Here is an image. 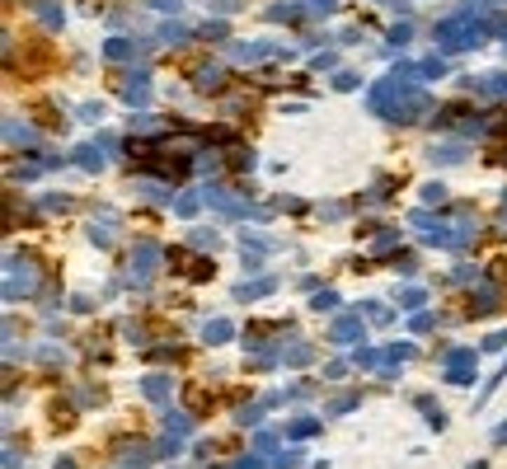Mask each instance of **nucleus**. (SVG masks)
I'll use <instances>...</instances> for the list:
<instances>
[{
    "label": "nucleus",
    "mask_w": 507,
    "mask_h": 469,
    "mask_svg": "<svg viewBox=\"0 0 507 469\" xmlns=\"http://www.w3.org/2000/svg\"><path fill=\"white\" fill-rule=\"evenodd\" d=\"M470 375H475V352H470V347H456V352L446 357V380H451V385H470Z\"/></svg>",
    "instance_id": "f257e3e1"
},
{
    "label": "nucleus",
    "mask_w": 507,
    "mask_h": 469,
    "mask_svg": "<svg viewBox=\"0 0 507 469\" xmlns=\"http://www.w3.org/2000/svg\"><path fill=\"white\" fill-rule=\"evenodd\" d=\"M357 333H362V319H357V314H348V319H338V324L329 328L333 343H348V338H357Z\"/></svg>",
    "instance_id": "f03ea898"
},
{
    "label": "nucleus",
    "mask_w": 507,
    "mask_h": 469,
    "mask_svg": "<svg viewBox=\"0 0 507 469\" xmlns=\"http://www.w3.org/2000/svg\"><path fill=\"white\" fill-rule=\"evenodd\" d=\"M141 390H146V399H155V404H160V399L169 394V380H165V375H146Z\"/></svg>",
    "instance_id": "7ed1b4c3"
},
{
    "label": "nucleus",
    "mask_w": 507,
    "mask_h": 469,
    "mask_svg": "<svg viewBox=\"0 0 507 469\" xmlns=\"http://www.w3.org/2000/svg\"><path fill=\"white\" fill-rule=\"evenodd\" d=\"M202 333H207V343H225V338H230V324H225V319H216V324H207Z\"/></svg>",
    "instance_id": "20e7f679"
},
{
    "label": "nucleus",
    "mask_w": 507,
    "mask_h": 469,
    "mask_svg": "<svg viewBox=\"0 0 507 469\" xmlns=\"http://www.w3.org/2000/svg\"><path fill=\"white\" fill-rule=\"evenodd\" d=\"M315 427H319L315 418H296V422H291V437H310V432H315Z\"/></svg>",
    "instance_id": "39448f33"
},
{
    "label": "nucleus",
    "mask_w": 507,
    "mask_h": 469,
    "mask_svg": "<svg viewBox=\"0 0 507 469\" xmlns=\"http://www.w3.org/2000/svg\"><path fill=\"white\" fill-rule=\"evenodd\" d=\"M286 361H291V366H305V361H310V347H291Z\"/></svg>",
    "instance_id": "423d86ee"
},
{
    "label": "nucleus",
    "mask_w": 507,
    "mask_h": 469,
    "mask_svg": "<svg viewBox=\"0 0 507 469\" xmlns=\"http://www.w3.org/2000/svg\"><path fill=\"white\" fill-rule=\"evenodd\" d=\"M235 469H263V465H258V460H254V455H244V460H239Z\"/></svg>",
    "instance_id": "0eeeda50"
},
{
    "label": "nucleus",
    "mask_w": 507,
    "mask_h": 469,
    "mask_svg": "<svg viewBox=\"0 0 507 469\" xmlns=\"http://www.w3.org/2000/svg\"><path fill=\"white\" fill-rule=\"evenodd\" d=\"M493 437H498V441H507V427H498V432H493Z\"/></svg>",
    "instance_id": "6e6552de"
},
{
    "label": "nucleus",
    "mask_w": 507,
    "mask_h": 469,
    "mask_svg": "<svg viewBox=\"0 0 507 469\" xmlns=\"http://www.w3.org/2000/svg\"><path fill=\"white\" fill-rule=\"evenodd\" d=\"M57 469H76V465H71V460H62V465H57Z\"/></svg>",
    "instance_id": "1a4fd4ad"
},
{
    "label": "nucleus",
    "mask_w": 507,
    "mask_h": 469,
    "mask_svg": "<svg viewBox=\"0 0 507 469\" xmlns=\"http://www.w3.org/2000/svg\"><path fill=\"white\" fill-rule=\"evenodd\" d=\"M475 469H489V465H475Z\"/></svg>",
    "instance_id": "9d476101"
}]
</instances>
